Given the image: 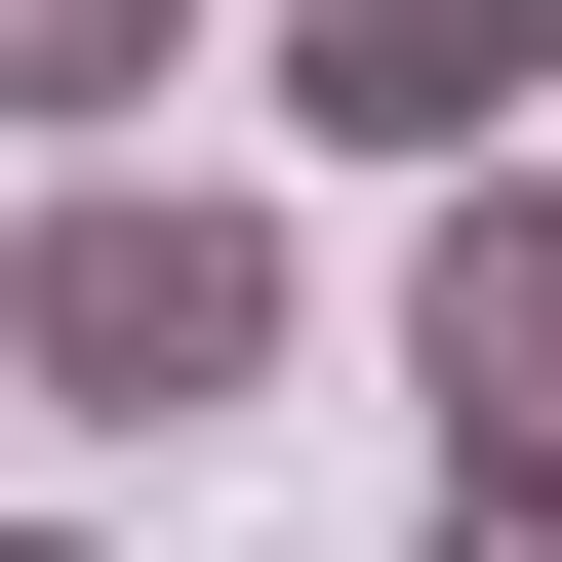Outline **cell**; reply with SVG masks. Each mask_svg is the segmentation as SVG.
Returning a JSON list of instances; mask_svg holds the SVG:
<instances>
[{
	"instance_id": "cell-1",
	"label": "cell",
	"mask_w": 562,
	"mask_h": 562,
	"mask_svg": "<svg viewBox=\"0 0 562 562\" xmlns=\"http://www.w3.org/2000/svg\"><path fill=\"white\" fill-rule=\"evenodd\" d=\"M281 322H322V281H281V201H241V161H41V201H0V362L81 402V442L281 402Z\"/></svg>"
},
{
	"instance_id": "cell-2",
	"label": "cell",
	"mask_w": 562,
	"mask_h": 562,
	"mask_svg": "<svg viewBox=\"0 0 562 562\" xmlns=\"http://www.w3.org/2000/svg\"><path fill=\"white\" fill-rule=\"evenodd\" d=\"M402 402H442V482H562V161L402 201Z\"/></svg>"
},
{
	"instance_id": "cell-3",
	"label": "cell",
	"mask_w": 562,
	"mask_h": 562,
	"mask_svg": "<svg viewBox=\"0 0 562 562\" xmlns=\"http://www.w3.org/2000/svg\"><path fill=\"white\" fill-rule=\"evenodd\" d=\"M522 81H562V0H281V121H322V161H402V201L522 161Z\"/></svg>"
},
{
	"instance_id": "cell-4",
	"label": "cell",
	"mask_w": 562,
	"mask_h": 562,
	"mask_svg": "<svg viewBox=\"0 0 562 562\" xmlns=\"http://www.w3.org/2000/svg\"><path fill=\"white\" fill-rule=\"evenodd\" d=\"M161 41H201V0H0V121H41V161H121V121H161Z\"/></svg>"
},
{
	"instance_id": "cell-5",
	"label": "cell",
	"mask_w": 562,
	"mask_h": 562,
	"mask_svg": "<svg viewBox=\"0 0 562 562\" xmlns=\"http://www.w3.org/2000/svg\"><path fill=\"white\" fill-rule=\"evenodd\" d=\"M402 562H562V482H442V522H402Z\"/></svg>"
},
{
	"instance_id": "cell-6",
	"label": "cell",
	"mask_w": 562,
	"mask_h": 562,
	"mask_svg": "<svg viewBox=\"0 0 562 562\" xmlns=\"http://www.w3.org/2000/svg\"><path fill=\"white\" fill-rule=\"evenodd\" d=\"M0 562H81V522H0Z\"/></svg>"
}]
</instances>
